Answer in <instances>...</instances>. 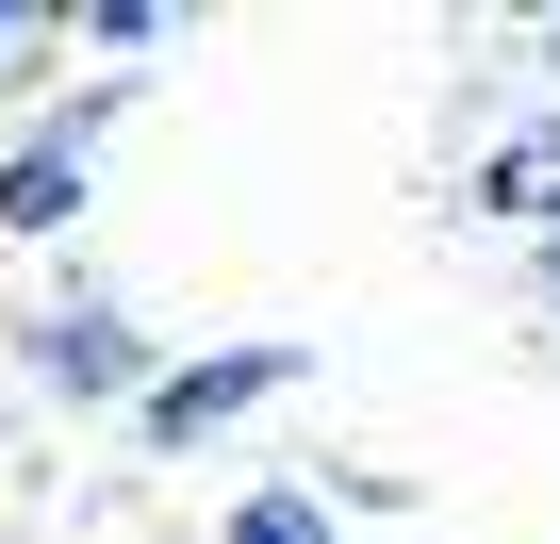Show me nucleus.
Wrapping results in <instances>:
<instances>
[{
    "instance_id": "nucleus-5",
    "label": "nucleus",
    "mask_w": 560,
    "mask_h": 544,
    "mask_svg": "<svg viewBox=\"0 0 560 544\" xmlns=\"http://www.w3.org/2000/svg\"><path fill=\"white\" fill-rule=\"evenodd\" d=\"M214 544H347V495H330V462H280V478L214 495Z\"/></svg>"
},
{
    "instance_id": "nucleus-3",
    "label": "nucleus",
    "mask_w": 560,
    "mask_h": 544,
    "mask_svg": "<svg viewBox=\"0 0 560 544\" xmlns=\"http://www.w3.org/2000/svg\"><path fill=\"white\" fill-rule=\"evenodd\" d=\"M298 380H314V347H298V331H247V347H182V363H165V396L132 413V445H149V462H198L214 429L280 413Z\"/></svg>"
},
{
    "instance_id": "nucleus-4",
    "label": "nucleus",
    "mask_w": 560,
    "mask_h": 544,
    "mask_svg": "<svg viewBox=\"0 0 560 544\" xmlns=\"http://www.w3.org/2000/svg\"><path fill=\"white\" fill-rule=\"evenodd\" d=\"M462 231H511V247H544V231H560V100L494 116V149L462 165Z\"/></svg>"
},
{
    "instance_id": "nucleus-7",
    "label": "nucleus",
    "mask_w": 560,
    "mask_h": 544,
    "mask_svg": "<svg viewBox=\"0 0 560 544\" xmlns=\"http://www.w3.org/2000/svg\"><path fill=\"white\" fill-rule=\"evenodd\" d=\"M67 67H83V18H50V0H0V83H34V100H50Z\"/></svg>"
},
{
    "instance_id": "nucleus-6",
    "label": "nucleus",
    "mask_w": 560,
    "mask_h": 544,
    "mask_svg": "<svg viewBox=\"0 0 560 544\" xmlns=\"http://www.w3.org/2000/svg\"><path fill=\"white\" fill-rule=\"evenodd\" d=\"M182 34H198V18H165V0H100V18H83V67H100V83H132V67H165Z\"/></svg>"
},
{
    "instance_id": "nucleus-9",
    "label": "nucleus",
    "mask_w": 560,
    "mask_h": 544,
    "mask_svg": "<svg viewBox=\"0 0 560 544\" xmlns=\"http://www.w3.org/2000/svg\"><path fill=\"white\" fill-rule=\"evenodd\" d=\"M511 50H527V67L560 83V0H544V18H511Z\"/></svg>"
},
{
    "instance_id": "nucleus-2",
    "label": "nucleus",
    "mask_w": 560,
    "mask_h": 544,
    "mask_svg": "<svg viewBox=\"0 0 560 544\" xmlns=\"http://www.w3.org/2000/svg\"><path fill=\"white\" fill-rule=\"evenodd\" d=\"M116 132H132V83H100V67H67L50 100H18V116H0V247L67 264V231H83V198H100Z\"/></svg>"
},
{
    "instance_id": "nucleus-8",
    "label": "nucleus",
    "mask_w": 560,
    "mask_h": 544,
    "mask_svg": "<svg viewBox=\"0 0 560 544\" xmlns=\"http://www.w3.org/2000/svg\"><path fill=\"white\" fill-rule=\"evenodd\" d=\"M527 347H544V363H560V231H544V247H527Z\"/></svg>"
},
{
    "instance_id": "nucleus-1",
    "label": "nucleus",
    "mask_w": 560,
    "mask_h": 544,
    "mask_svg": "<svg viewBox=\"0 0 560 544\" xmlns=\"http://www.w3.org/2000/svg\"><path fill=\"white\" fill-rule=\"evenodd\" d=\"M165 363H182V347H149V314L100 281L83 247L34 264V298H18V380H34L50 413H116V429H132V413L165 396Z\"/></svg>"
}]
</instances>
